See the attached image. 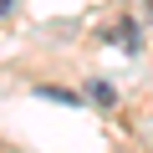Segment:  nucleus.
Wrapping results in <instances>:
<instances>
[{
	"instance_id": "f03ea898",
	"label": "nucleus",
	"mask_w": 153,
	"mask_h": 153,
	"mask_svg": "<svg viewBox=\"0 0 153 153\" xmlns=\"http://www.w3.org/2000/svg\"><path fill=\"white\" fill-rule=\"evenodd\" d=\"M148 16H153V0H148Z\"/></svg>"
},
{
	"instance_id": "f257e3e1",
	"label": "nucleus",
	"mask_w": 153,
	"mask_h": 153,
	"mask_svg": "<svg viewBox=\"0 0 153 153\" xmlns=\"http://www.w3.org/2000/svg\"><path fill=\"white\" fill-rule=\"evenodd\" d=\"M107 41H117V46H133V51H138V26H133V21L107 26Z\"/></svg>"
}]
</instances>
